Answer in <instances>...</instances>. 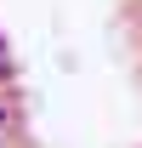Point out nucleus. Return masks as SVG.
<instances>
[{
    "label": "nucleus",
    "instance_id": "obj_1",
    "mask_svg": "<svg viewBox=\"0 0 142 148\" xmlns=\"http://www.w3.org/2000/svg\"><path fill=\"white\" fill-rule=\"evenodd\" d=\"M12 120H17V114H12V103H0V143H6V131H12Z\"/></svg>",
    "mask_w": 142,
    "mask_h": 148
},
{
    "label": "nucleus",
    "instance_id": "obj_2",
    "mask_svg": "<svg viewBox=\"0 0 142 148\" xmlns=\"http://www.w3.org/2000/svg\"><path fill=\"white\" fill-rule=\"evenodd\" d=\"M12 80V57H6V46H0V86Z\"/></svg>",
    "mask_w": 142,
    "mask_h": 148
}]
</instances>
